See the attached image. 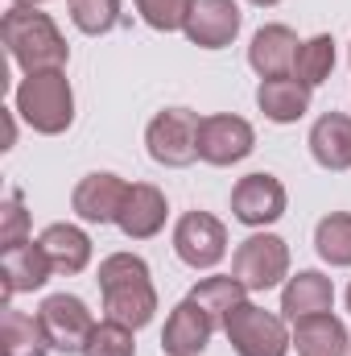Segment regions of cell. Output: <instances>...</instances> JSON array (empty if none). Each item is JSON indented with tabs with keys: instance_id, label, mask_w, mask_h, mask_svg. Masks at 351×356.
Segmentation results:
<instances>
[{
	"instance_id": "cell-1",
	"label": "cell",
	"mask_w": 351,
	"mask_h": 356,
	"mask_svg": "<svg viewBox=\"0 0 351 356\" xmlns=\"http://www.w3.org/2000/svg\"><path fill=\"white\" fill-rule=\"evenodd\" d=\"M99 294H103V311L108 319L124 323V327H145L153 315H157V290H153V277L145 257L137 253H112L99 261Z\"/></svg>"
},
{
	"instance_id": "cell-2",
	"label": "cell",
	"mask_w": 351,
	"mask_h": 356,
	"mask_svg": "<svg viewBox=\"0 0 351 356\" xmlns=\"http://www.w3.org/2000/svg\"><path fill=\"white\" fill-rule=\"evenodd\" d=\"M0 38L8 46V58L25 71V75H42V71H62L71 58L67 38L58 33L54 17L42 8H25L12 4L0 21Z\"/></svg>"
},
{
	"instance_id": "cell-3",
	"label": "cell",
	"mask_w": 351,
	"mask_h": 356,
	"mask_svg": "<svg viewBox=\"0 0 351 356\" xmlns=\"http://www.w3.org/2000/svg\"><path fill=\"white\" fill-rule=\"evenodd\" d=\"M12 104H17L12 112L42 137H58L75 124V91H71V79L62 71L25 75Z\"/></svg>"
},
{
	"instance_id": "cell-4",
	"label": "cell",
	"mask_w": 351,
	"mask_h": 356,
	"mask_svg": "<svg viewBox=\"0 0 351 356\" xmlns=\"http://www.w3.org/2000/svg\"><path fill=\"white\" fill-rule=\"evenodd\" d=\"M198 124L203 116L190 112V108H166L149 120L145 129V145H149V158L157 166H170V170H182L198 158Z\"/></svg>"
},
{
	"instance_id": "cell-5",
	"label": "cell",
	"mask_w": 351,
	"mask_h": 356,
	"mask_svg": "<svg viewBox=\"0 0 351 356\" xmlns=\"http://www.w3.org/2000/svg\"><path fill=\"white\" fill-rule=\"evenodd\" d=\"M223 332H228L236 356H285L293 348V336L285 332V319L257 307V302H240Z\"/></svg>"
},
{
	"instance_id": "cell-6",
	"label": "cell",
	"mask_w": 351,
	"mask_h": 356,
	"mask_svg": "<svg viewBox=\"0 0 351 356\" xmlns=\"http://www.w3.org/2000/svg\"><path fill=\"white\" fill-rule=\"evenodd\" d=\"M232 273L240 277V286L248 294H264L289 277V245L273 232H257V236L240 241V249L232 257Z\"/></svg>"
},
{
	"instance_id": "cell-7",
	"label": "cell",
	"mask_w": 351,
	"mask_h": 356,
	"mask_svg": "<svg viewBox=\"0 0 351 356\" xmlns=\"http://www.w3.org/2000/svg\"><path fill=\"white\" fill-rule=\"evenodd\" d=\"M37 319L50 336V348L54 353H67V356H83L91 332H95V319H91L87 302L75 298V294H50L42 307H37Z\"/></svg>"
},
{
	"instance_id": "cell-8",
	"label": "cell",
	"mask_w": 351,
	"mask_h": 356,
	"mask_svg": "<svg viewBox=\"0 0 351 356\" xmlns=\"http://www.w3.org/2000/svg\"><path fill=\"white\" fill-rule=\"evenodd\" d=\"M252 149H257V133H252V124L244 116H232V112L203 116V124H198V158L207 166H236Z\"/></svg>"
},
{
	"instance_id": "cell-9",
	"label": "cell",
	"mask_w": 351,
	"mask_h": 356,
	"mask_svg": "<svg viewBox=\"0 0 351 356\" xmlns=\"http://www.w3.org/2000/svg\"><path fill=\"white\" fill-rule=\"evenodd\" d=\"M174 253L190 269H215L228 257V228L211 211H186L174 228Z\"/></svg>"
},
{
	"instance_id": "cell-10",
	"label": "cell",
	"mask_w": 351,
	"mask_h": 356,
	"mask_svg": "<svg viewBox=\"0 0 351 356\" xmlns=\"http://www.w3.org/2000/svg\"><path fill=\"white\" fill-rule=\"evenodd\" d=\"M285 203H289V195H285V186H281V178L277 175H244L236 182V191H232V216L240 220V224H248V228H268V224H277L281 216H285Z\"/></svg>"
},
{
	"instance_id": "cell-11",
	"label": "cell",
	"mask_w": 351,
	"mask_h": 356,
	"mask_svg": "<svg viewBox=\"0 0 351 356\" xmlns=\"http://www.w3.org/2000/svg\"><path fill=\"white\" fill-rule=\"evenodd\" d=\"M240 25H244V13H240L236 0H190L182 33L198 50H223V46L236 42Z\"/></svg>"
},
{
	"instance_id": "cell-12",
	"label": "cell",
	"mask_w": 351,
	"mask_h": 356,
	"mask_svg": "<svg viewBox=\"0 0 351 356\" xmlns=\"http://www.w3.org/2000/svg\"><path fill=\"white\" fill-rule=\"evenodd\" d=\"M124 199H128V182H124V178L112 175V170H95V175H87L75 186L71 207H75V216L87 220V224H116Z\"/></svg>"
},
{
	"instance_id": "cell-13",
	"label": "cell",
	"mask_w": 351,
	"mask_h": 356,
	"mask_svg": "<svg viewBox=\"0 0 351 356\" xmlns=\"http://www.w3.org/2000/svg\"><path fill=\"white\" fill-rule=\"evenodd\" d=\"M50 273H54V266L37 241H25V245L0 253V298H4V307L12 302V294L42 290L50 282Z\"/></svg>"
},
{
	"instance_id": "cell-14",
	"label": "cell",
	"mask_w": 351,
	"mask_h": 356,
	"mask_svg": "<svg viewBox=\"0 0 351 356\" xmlns=\"http://www.w3.org/2000/svg\"><path fill=\"white\" fill-rule=\"evenodd\" d=\"M211 315L194 302V298H182L170 319H166V332H162V353L166 356H198L207 344H211Z\"/></svg>"
},
{
	"instance_id": "cell-15",
	"label": "cell",
	"mask_w": 351,
	"mask_h": 356,
	"mask_svg": "<svg viewBox=\"0 0 351 356\" xmlns=\"http://www.w3.org/2000/svg\"><path fill=\"white\" fill-rule=\"evenodd\" d=\"M166 195L153 186V182H132L128 186V199L120 207V220L116 228L128 236V241H149L166 228Z\"/></svg>"
},
{
	"instance_id": "cell-16",
	"label": "cell",
	"mask_w": 351,
	"mask_h": 356,
	"mask_svg": "<svg viewBox=\"0 0 351 356\" xmlns=\"http://www.w3.org/2000/svg\"><path fill=\"white\" fill-rule=\"evenodd\" d=\"M335 307V286L327 273L318 269H298L293 277H285V290H281V315L289 323L298 319H310V315H327Z\"/></svg>"
},
{
	"instance_id": "cell-17",
	"label": "cell",
	"mask_w": 351,
	"mask_h": 356,
	"mask_svg": "<svg viewBox=\"0 0 351 356\" xmlns=\"http://www.w3.org/2000/svg\"><path fill=\"white\" fill-rule=\"evenodd\" d=\"M298 33L289 25H261L252 33V46H248V63L261 79H281V75H293V58H298Z\"/></svg>"
},
{
	"instance_id": "cell-18",
	"label": "cell",
	"mask_w": 351,
	"mask_h": 356,
	"mask_svg": "<svg viewBox=\"0 0 351 356\" xmlns=\"http://www.w3.org/2000/svg\"><path fill=\"white\" fill-rule=\"evenodd\" d=\"M310 154L323 170H351V116L327 112L310 129Z\"/></svg>"
},
{
	"instance_id": "cell-19",
	"label": "cell",
	"mask_w": 351,
	"mask_h": 356,
	"mask_svg": "<svg viewBox=\"0 0 351 356\" xmlns=\"http://www.w3.org/2000/svg\"><path fill=\"white\" fill-rule=\"evenodd\" d=\"M37 245L46 249L54 273H67L71 277V273H83L91 266V236L79 224H50V228H42Z\"/></svg>"
},
{
	"instance_id": "cell-20",
	"label": "cell",
	"mask_w": 351,
	"mask_h": 356,
	"mask_svg": "<svg viewBox=\"0 0 351 356\" xmlns=\"http://www.w3.org/2000/svg\"><path fill=\"white\" fill-rule=\"evenodd\" d=\"M310 91L302 79H293V75H281V79H261V88H257V104H261V112L273 120V124H293V120H302L306 112H310Z\"/></svg>"
},
{
	"instance_id": "cell-21",
	"label": "cell",
	"mask_w": 351,
	"mask_h": 356,
	"mask_svg": "<svg viewBox=\"0 0 351 356\" xmlns=\"http://www.w3.org/2000/svg\"><path fill=\"white\" fill-rule=\"evenodd\" d=\"M293 348H298V356H348L351 340L348 327L327 311V315H310V319L293 323Z\"/></svg>"
},
{
	"instance_id": "cell-22",
	"label": "cell",
	"mask_w": 351,
	"mask_h": 356,
	"mask_svg": "<svg viewBox=\"0 0 351 356\" xmlns=\"http://www.w3.org/2000/svg\"><path fill=\"white\" fill-rule=\"evenodd\" d=\"M0 353L4 356H50L54 348H50V336H46L37 315L4 307V315H0Z\"/></svg>"
},
{
	"instance_id": "cell-23",
	"label": "cell",
	"mask_w": 351,
	"mask_h": 356,
	"mask_svg": "<svg viewBox=\"0 0 351 356\" xmlns=\"http://www.w3.org/2000/svg\"><path fill=\"white\" fill-rule=\"evenodd\" d=\"M186 298H194V302L211 315V323H215V327H228L232 311H236L240 302H248V290L240 286V277H236V273H228V277H203Z\"/></svg>"
},
{
	"instance_id": "cell-24",
	"label": "cell",
	"mask_w": 351,
	"mask_h": 356,
	"mask_svg": "<svg viewBox=\"0 0 351 356\" xmlns=\"http://www.w3.org/2000/svg\"><path fill=\"white\" fill-rule=\"evenodd\" d=\"M335 71V38L331 33H314L298 46V58H293V79H302L306 88H318L327 83Z\"/></svg>"
},
{
	"instance_id": "cell-25",
	"label": "cell",
	"mask_w": 351,
	"mask_h": 356,
	"mask_svg": "<svg viewBox=\"0 0 351 356\" xmlns=\"http://www.w3.org/2000/svg\"><path fill=\"white\" fill-rule=\"evenodd\" d=\"M314 249L327 266L348 269L351 266V211H331L314 228Z\"/></svg>"
},
{
	"instance_id": "cell-26",
	"label": "cell",
	"mask_w": 351,
	"mask_h": 356,
	"mask_svg": "<svg viewBox=\"0 0 351 356\" xmlns=\"http://www.w3.org/2000/svg\"><path fill=\"white\" fill-rule=\"evenodd\" d=\"M71 21L91 38H103L120 21V0H71Z\"/></svg>"
},
{
	"instance_id": "cell-27",
	"label": "cell",
	"mask_w": 351,
	"mask_h": 356,
	"mask_svg": "<svg viewBox=\"0 0 351 356\" xmlns=\"http://www.w3.org/2000/svg\"><path fill=\"white\" fill-rule=\"evenodd\" d=\"M83 356H137V340H132V327H124V323H116V319H103V323H95V332H91L87 348Z\"/></svg>"
},
{
	"instance_id": "cell-28",
	"label": "cell",
	"mask_w": 351,
	"mask_h": 356,
	"mask_svg": "<svg viewBox=\"0 0 351 356\" xmlns=\"http://www.w3.org/2000/svg\"><path fill=\"white\" fill-rule=\"evenodd\" d=\"M29 241V211H25V195L21 191H8L4 207H0V253L17 249Z\"/></svg>"
},
{
	"instance_id": "cell-29",
	"label": "cell",
	"mask_w": 351,
	"mask_h": 356,
	"mask_svg": "<svg viewBox=\"0 0 351 356\" xmlns=\"http://www.w3.org/2000/svg\"><path fill=\"white\" fill-rule=\"evenodd\" d=\"M137 13L145 17L149 29H157V33H174V29L186 25L190 0H137Z\"/></svg>"
},
{
	"instance_id": "cell-30",
	"label": "cell",
	"mask_w": 351,
	"mask_h": 356,
	"mask_svg": "<svg viewBox=\"0 0 351 356\" xmlns=\"http://www.w3.org/2000/svg\"><path fill=\"white\" fill-rule=\"evenodd\" d=\"M12 4H25V8H37V4H46V0H12Z\"/></svg>"
},
{
	"instance_id": "cell-31",
	"label": "cell",
	"mask_w": 351,
	"mask_h": 356,
	"mask_svg": "<svg viewBox=\"0 0 351 356\" xmlns=\"http://www.w3.org/2000/svg\"><path fill=\"white\" fill-rule=\"evenodd\" d=\"M248 4H261V8H273V4H281V0H248Z\"/></svg>"
},
{
	"instance_id": "cell-32",
	"label": "cell",
	"mask_w": 351,
	"mask_h": 356,
	"mask_svg": "<svg viewBox=\"0 0 351 356\" xmlns=\"http://www.w3.org/2000/svg\"><path fill=\"white\" fill-rule=\"evenodd\" d=\"M348 311H351V286H348Z\"/></svg>"
}]
</instances>
